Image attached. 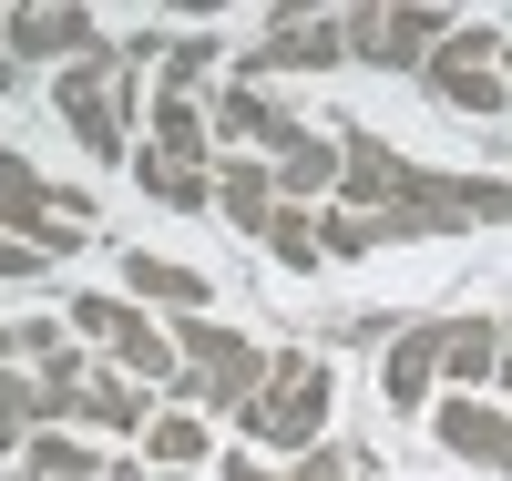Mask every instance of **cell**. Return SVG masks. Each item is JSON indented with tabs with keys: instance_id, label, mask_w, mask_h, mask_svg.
I'll list each match as a JSON object with an SVG mask.
<instances>
[{
	"instance_id": "8",
	"label": "cell",
	"mask_w": 512,
	"mask_h": 481,
	"mask_svg": "<svg viewBox=\"0 0 512 481\" xmlns=\"http://www.w3.org/2000/svg\"><path fill=\"white\" fill-rule=\"evenodd\" d=\"M349 62V31H338V11H277L267 41L236 62V82H267V72H328Z\"/></svg>"
},
{
	"instance_id": "26",
	"label": "cell",
	"mask_w": 512,
	"mask_h": 481,
	"mask_svg": "<svg viewBox=\"0 0 512 481\" xmlns=\"http://www.w3.org/2000/svg\"><path fill=\"white\" fill-rule=\"evenodd\" d=\"M318 246H328V256H369V246H379V226L338 205V215H318Z\"/></svg>"
},
{
	"instance_id": "25",
	"label": "cell",
	"mask_w": 512,
	"mask_h": 481,
	"mask_svg": "<svg viewBox=\"0 0 512 481\" xmlns=\"http://www.w3.org/2000/svg\"><path fill=\"white\" fill-rule=\"evenodd\" d=\"M216 72V41H175V52H164V93H185L195 103V82Z\"/></svg>"
},
{
	"instance_id": "20",
	"label": "cell",
	"mask_w": 512,
	"mask_h": 481,
	"mask_svg": "<svg viewBox=\"0 0 512 481\" xmlns=\"http://www.w3.org/2000/svg\"><path fill=\"white\" fill-rule=\"evenodd\" d=\"M134 174H144V195L154 205H216V164H175V154H134Z\"/></svg>"
},
{
	"instance_id": "11",
	"label": "cell",
	"mask_w": 512,
	"mask_h": 481,
	"mask_svg": "<svg viewBox=\"0 0 512 481\" xmlns=\"http://www.w3.org/2000/svg\"><path fill=\"white\" fill-rule=\"evenodd\" d=\"M441 328H451V318H410V328L390 338V359H379V400H390V410H420V400L441 389Z\"/></svg>"
},
{
	"instance_id": "9",
	"label": "cell",
	"mask_w": 512,
	"mask_h": 481,
	"mask_svg": "<svg viewBox=\"0 0 512 481\" xmlns=\"http://www.w3.org/2000/svg\"><path fill=\"white\" fill-rule=\"evenodd\" d=\"M205 123H216V144H246V154H267V164H287L297 144H308V123H297L287 103H267L256 82H226V93L205 103Z\"/></svg>"
},
{
	"instance_id": "7",
	"label": "cell",
	"mask_w": 512,
	"mask_h": 481,
	"mask_svg": "<svg viewBox=\"0 0 512 481\" xmlns=\"http://www.w3.org/2000/svg\"><path fill=\"white\" fill-rule=\"evenodd\" d=\"M420 82L451 103V113H502L512 103V82H502V41H492V21H472V31H451L431 62H420Z\"/></svg>"
},
{
	"instance_id": "21",
	"label": "cell",
	"mask_w": 512,
	"mask_h": 481,
	"mask_svg": "<svg viewBox=\"0 0 512 481\" xmlns=\"http://www.w3.org/2000/svg\"><path fill=\"white\" fill-rule=\"evenodd\" d=\"M154 154H175V164H205V154H216V123H205V103L164 93V103H154Z\"/></svg>"
},
{
	"instance_id": "34",
	"label": "cell",
	"mask_w": 512,
	"mask_h": 481,
	"mask_svg": "<svg viewBox=\"0 0 512 481\" xmlns=\"http://www.w3.org/2000/svg\"><path fill=\"white\" fill-rule=\"evenodd\" d=\"M502 389H512V379H502Z\"/></svg>"
},
{
	"instance_id": "6",
	"label": "cell",
	"mask_w": 512,
	"mask_h": 481,
	"mask_svg": "<svg viewBox=\"0 0 512 481\" xmlns=\"http://www.w3.org/2000/svg\"><path fill=\"white\" fill-rule=\"evenodd\" d=\"M338 31H349V62L420 72V62H431L461 21H451V11H420V0H400V11H338Z\"/></svg>"
},
{
	"instance_id": "14",
	"label": "cell",
	"mask_w": 512,
	"mask_h": 481,
	"mask_svg": "<svg viewBox=\"0 0 512 481\" xmlns=\"http://www.w3.org/2000/svg\"><path fill=\"white\" fill-rule=\"evenodd\" d=\"M441 379L472 400L482 379H502V318H451L441 328Z\"/></svg>"
},
{
	"instance_id": "4",
	"label": "cell",
	"mask_w": 512,
	"mask_h": 481,
	"mask_svg": "<svg viewBox=\"0 0 512 481\" xmlns=\"http://www.w3.org/2000/svg\"><path fill=\"white\" fill-rule=\"evenodd\" d=\"M0 236L31 246V256H72L82 236H93V205H82V195H52V185L31 174V154L0 144Z\"/></svg>"
},
{
	"instance_id": "1",
	"label": "cell",
	"mask_w": 512,
	"mask_h": 481,
	"mask_svg": "<svg viewBox=\"0 0 512 481\" xmlns=\"http://www.w3.org/2000/svg\"><path fill=\"white\" fill-rule=\"evenodd\" d=\"M175 359H185V410H246L256 389H267V348H256L246 328H226V318H175Z\"/></svg>"
},
{
	"instance_id": "33",
	"label": "cell",
	"mask_w": 512,
	"mask_h": 481,
	"mask_svg": "<svg viewBox=\"0 0 512 481\" xmlns=\"http://www.w3.org/2000/svg\"><path fill=\"white\" fill-rule=\"evenodd\" d=\"M502 82H512V52H502Z\"/></svg>"
},
{
	"instance_id": "2",
	"label": "cell",
	"mask_w": 512,
	"mask_h": 481,
	"mask_svg": "<svg viewBox=\"0 0 512 481\" xmlns=\"http://www.w3.org/2000/svg\"><path fill=\"white\" fill-rule=\"evenodd\" d=\"M52 103H62V123L82 134L93 164H123V154H134V62H123V52L72 62V72L52 82Z\"/></svg>"
},
{
	"instance_id": "27",
	"label": "cell",
	"mask_w": 512,
	"mask_h": 481,
	"mask_svg": "<svg viewBox=\"0 0 512 481\" xmlns=\"http://www.w3.org/2000/svg\"><path fill=\"white\" fill-rule=\"evenodd\" d=\"M287 481H359V461L338 451V441H318V451H297V461H287Z\"/></svg>"
},
{
	"instance_id": "30",
	"label": "cell",
	"mask_w": 512,
	"mask_h": 481,
	"mask_svg": "<svg viewBox=\"0 0 512 481\" xmlns=\"http://www.w3.org/2000/svg\"><path fill=\"white\" fill-rule=\"evenodd\" d=\"M41 267H52V256H31V246H11V236H0V277H41Z\"/></svg>"
},
{
	"instance_id": "17",
	"label": "cell",
	"mask_w": 512,
	"mask_h": 481,
	"mask_svg": "<svg viewBox=\"0 0 512 481\" xmlns=\"http://www.w3.org/2000/svg\"><path fill=\"white\" fill-rule=\"evenodd\" d=\"M144 461H154V471H205V461H216L205 410H154V420H144Z\"/></svg>"
},
{
	"instance_id": "5",
	"label": "cell",
	"mask_w": 512,
	"mask_h": 481,
	"mask_svg": "<svg viewBox=\"0 0 512 481\" xmlns=\"http://www.w3.org/2000/svg\"><path fill=\"white\" fill-rule=\"evenodd\" d=\"M72 328L82 338H93V348H113V369L123 379H164V389H175L185 379V359H175V328H154L144 308H134V297H72Z\"/></svg>"
},
{
	"instance_id": "12",
	"label": "cell",
	"mask_w": 512,
	"mask_h": 481,
	"mask_svg": "<svg viewBox=\"0 0 512 481\" xmlns=\"http://www.w3.org/2000/svg\"><path fill=\"white\" fill-rule=\"evenodd\" d=\"M0 41H11V62H62V72L103 52V41H93V11H11Z\"/></svg>"
},
{
	"instance_id": "15",
	"label": "cell",
	"mask_w": 512,
	"mask_h": 481,
	"mask_svg": "<svg viewBox=\"0 0 512 481\" xmlns=\"http://www.w3.org/2000/svg\"><path fill=\"white\" fill-rule=\"evenodd\" d=\"M123 287H134V297H154V308H175V318H205V297H216V287H205L195 267H175V256H123Z\"/></svg>"
},
{
	"instance_id": "3",
	"label": "cell",
	"mask_w": 512,
	"mask_h": 481,
	"mask_svg": "<svg viewBox=\"0 0 512 481\" xmlns=\"http://www.w3.org/2000/svg\"><path fill=\"white\" fill-rule=\"evenodd\" d=\"M236 420H246V441H267V451H318V430H328V359L318 348H287Z\"/></svg>"
},
{
	"instance_id": "10",
	"label": "cell",
	"mask_w": 512,
	"mask_h": 481,
	"mask_svg": "<svg viewBox=\"0 0 512 481\" xmlns=\"http://www.w3.org/2000/svg\"><path fill=\"white\" fill-rule=\"evenodd\" d=\"M431 430H441V451H451V461H472V471H512V410H492V400H441Z\"/></svg>"
},
{
	"instance_id": "16",
	"label": "cell",
	"mask_w": 512,
	"mask_h": 481,
	"mask_svg": "<svg viewBox=\"0 0 512 481\" xmlns=\"http://www.w3.org/2000/svg\"><path fill=\"white\" fill-rule=\"evenodd\" d=\"M144 420H154V389L144 379H123V369L82 379V430H134V441H144Z\"/></svg>"
},
{
	"instance_id": "28",
	"label": "cell",
	"mask_w": 512,
	"mask_h": 481,
	"mask_svg": "<svg viewBox=\"0 0 512 481\" xmlns=\"http://www.w3.org/2000/svg\"><path fill=\"white\" fill-rule=\"evenodd\" d=\"M216 481H287V471H267L256 451H226V461H216Z\"/></svg>"
},
{
	"instance_id": "29",
	"label": "cell",
	"mask_w": 512,
	"mask_h": 481,
	"mask_svg": "<svg viewBox=\"0 0 512 481\" xmlns=\"http://www.w3.org/2000/svg\"><path fill=\"white\" fill-rule=\"evenodd\" d=\"M103 481H195V471H154V461H103Z\"/></svg>"
},
{
	"instance_id": "19",
	"label": "cell",
	"mask_w": 512,
	"mask_h": 481,
	"mask_svg": "<svg viewBox=\"0 0 512 481\" xmlns=\"http://www.w3.org/2000/svg\"><path fill=\"white\" fill-rule=\"evenodd\" d=\"M21 471H31V481H103V451L72 441V430H31V441H21Z\"/></svg>"
},
{
	"instance_id": "23",
	"label": "cell",
	"mask_w": 512,
	"mask_h": 481,
	"mask_svg": "<svg viewBox=\"0 0 512 481\" xmlns=\"http://www.w3.org/2000/svg\"><path fill=\"white\" fill-rule=\"evenodd\" d=\"M267 256H277V267H297V277H308V267H328V246H318V215H308V205H277V226H267Z\"/></svg>"
},
{
	"instance_id": "32",
	"label": "cell",
	"mask_w": 512,
	"mask_h": 481,
	"mask_svg": "<svg viewBox=\"0 0 512 481\" xmlns=\"http://www.w3.org/2000/svg\"><path fill=\"white\" fill-rule=\"evenodd\" d=\"M502 379H512V318H502Z\"/></svg>"
},
{
	"instance_id": "24",
	"label": "cell",
	"mask_w": 512,
	"mask_h": 481,
	"mask_svg": "<svg viewBox=\"0 0 512 481\" xmlns=\"http://www.w3.org/2000/svg\"><path fill=\"white\" fill-rule=\"evenodd\" d=\"M62 318H21V328H0V369H52L62 359Z\"/></svg>"
},
{
	"instance_id": "18",
	"label": "cell",
	"mask_w": 512,
	"mask_h": 481,
	"mask_svg": "<svg viewBox=\"0 0 512 481\" xmlns=\"http://www.w3.org/2000/svg\"><path fill=\"white\" fill-rule=\"evenodd\" d=\"M338 174H349V144H338V134H308V144L277 164V195H287V205H318Z\"/></svg>"
},
{
	"instance_id": "22",
	"label": "cell",
	"mask_w": 512,
	"mask_h": 481,
	"mask_svg": "<svg viewBox=\"0 0 512 481\" xmlns=\"http://www.w3.org/2000/svg\"><path fill=\"white\" fill-rule=\"evenodd\" d=\"M31 430H52V410H41V379H21V369H0V451H21Z\"/></svg>"
},
{
	"instance_id": "13",
	"label": "cell",
	"mask_w": 512,
	"mask_h": 481,
	"mask_svg": "<svg viewBox=\"0 0 512 481\" xmlns=\"http://www.w3.org/2000/svg\"><path fill=\"white\" fill-rule=\"evenodd\" d=\"M216 205H226V226L267 236L277 205H287V195H277V164H267V154H226V164H216Z\"/></svg>"
},
{
	"instance_id": "31",
	"label": "cell",
	"mask_w": 512,
	"mask_h": 481,
	"mask_svg": "<svg viewBox=\"0 0 512 481\" xmlns=\"http://www.w3.org/2000/svg\"><path fill=\"white\" fill-rule=\"evenodd\" d=\"M11 72H21V62H11V41H0V93H11Z\"/></svg>"
}]
</instances>
